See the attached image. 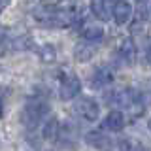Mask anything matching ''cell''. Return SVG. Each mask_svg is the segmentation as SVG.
<instances>
[{
    "instance_id": "277c9868",
    "label": "cell",
    "mask_w": 151,
    "mask_h": 151,
    "mask_svg": "<svg viewBox=\"0 0 151 151\" xmlns=\"http://www.w3.org/2000/svg\"><path fill=\"white\" fill-rule=\"evenodd\" d=\"M79 91H81V81H79L78 76H66V78L60 81V100H72V98H76L79 94Z\"/></svg>"
},
{
    "instance_id": "7c38bea8",
    "label": "cell",
    "mask_w": 151,
    "mask_h": 151,
    "mask_svg": "<svg viewBox=\"0 0 151 151\" xmlns=\"http://www.w3.org/2000/svg\"><path fill=\"white\" fill-rule=\"evenodd\" d=\"M81 36L85 42H89V44H96V42H100L104 38V28L100 25H87L81 30Z\"/></svg>"
},
{
    "instance_id": "e0dca14e",
    "label": "cell",
    "mask_w": 151,
    "mask_h": 151,
    "mask_svg": "<svg viewBox=\"0 0 151 151\" xmlns=\"http://www.w3.org/2000/svg\"><path fill=\"white\" fill-rule=\"evenodd\" d=\"M9 2H12V0H0V13H2L4 9L9 6Z\"/></svg>"
},
{
    "instance_id": "6da1fadb",
    "label": "cell",
    "mask_w": 151,
    "mask_h": 151,
    "mask_svg": "<svg viewBox=\"0 0 151 151\" xmlns=\"http://www.w3.org/2000/svg\"><path fill=\"white\" fill-rule=\"evenodd\" d=\"M47 113H49V104H47L44 98L34 96V98H30V100H27L25 108H23L21 119L27 125V129H36V127L47 117Z\"/></svg>"
},
{
    "instance_id": "52a82bcc",
    "label": "cell",
    "mask_w": 151,
    "mask_h": 151,
    "mask_svg": "<svg viewBox=\"0 0 151 151\" xmlns=\"http://www.w3.org/2000/svg\"><path fill=\"white\" fill-rule=\"evenodd\" d=\"M117 53H119V59L123 60V63L132 64V63H134V59H136V53H138L134 40H130V38L121 40L119 42V47H117Z\"/></svg>"
},
{
    "instance_id": "4fadbf2b",
    "label": "cell",
    "mask_w": 151,
    "mask_h": 151,
    "mask_svg": "<svg viewBox=\"0 0 151 151\" xmlns=\"http://www.w3.org/2000/svg\"><path fill=\"white\" fill-rule=\"evenodd\" d=\"M111 81H113V74L108 68H98L96 72H94V76L91 78L93 87H106V85H110Z\"/></svg>"
},
{
    "instance_id": "3957f363",
    "label": "cell",
    "mask_w": 151,
    "mask_h": 151,
    "mask_svg": "<svg viewBox=\"0 0 151 151\" xmlns=\"http://www.w3.org/2000/svg\"><path fill=\"white\" fill-rule=\"evenodd\" d=\"M74 111L78 113L79 117H83L85 121H96L98 115H100V106L96 104V100L83 96V98H79V100L76 102Z\"/></svg>"
},
{
    "instance_id": "5b68a950",
    "label": "cell",
    "mask_w": 151,
    "mask_h": 151,
    "mask_svg": "<svg viewBox=\"0 0 151 151\" xmlns=\"http://www.w3.org/2000/svg\"><path fill=\"white\" fill-rule=\"evenodd\" d=\"M132 15V6L127 0H117L113 2V8H111V17L117 25H125L129 23V19Z\"/></svg>"
},
{
    "instance_id": "5bb4252c",
    "label": "cell",
    "mask_w": 151,
    "mask_h": 151,
    "mask_svg": "<svg viewBox=\"0 0 151 151\" xmlns=\"http://www.w3.org/2000/svg\"><path fill=\"white\" fill-rule=\"evenodd\" d=\"M44 138L45 140H57V134H59V121L57 119H49L44 125Z\"/></svg>"
},
{
    "instance_id": "9c48e42d",
    "label": "cell",
    "mask_w": 151,
    "mask_h": 151,
    "mask_svg": "<svg viewBox=\"0 0 151 151\" xmlns=\"http://www.w3.org/2000/svg\"><path fill=\"white\" fill-rule=\"evenodd\" d=\"M125 115H123V111H110L108 113V117L104 119L102 123V129H106V130H110V132H119L123 130V127H125Z\"/></svg>"
},
{
    "instance_id": "8992f818",
    "label": "cell",
    "mask_w": 151,
    "mask_h": 151,
    "mask_svg": "<svg viewBox=\"0 0 151 151\" xmlns=\"http://www.w3.org/2000/svg\"><path fill=\"white\" fill-rule=\"evenodd\" d=\"M32 17L42 27H55V9L53 6H38L32 9Z\"/></svg>"
},
{
    "instance_id": "30bf717a",
    "label": "cell",
    "mask_w": 151,
    "mask_h": 151,
    "mask_svg": "<svg viewBox=\"0 0 151 151\" xmlns=\"http://www.w3.org/2000/svg\"><path fill=\"white\" fill-rule=\"evenodd\" d=\"M85 140H87L89 145H93V147H96V149H102V151H108L111 147V140L108 138V134H104L102 130L89 132V134L85 136Z\"/></svg>"
},
{
    "instance_id": "ba28073f",
    "label": "cell",
    "mask_w": 151,
    "mask_h": 151,
    "mask_svg": "<svg viewBox=\"0 0 151 151\" xmlns=\"http://www.w3.org/2000/svg\"><path fill=\"white\" fill-rule=\"evenodd\" d=\"M113 0H91V12L100 21H108L111 17Z\"/></svg>"
},
{
    "instance_id": "44dd1931",
    "label": "cell",
    "mask_w": 151,
    "mask_h": 151,
    "mask_svg": "<svg viewBox=\"0 0 151 151\" xmlns=\"http://www.w3.org/2000/svg\"><path fill=\"white\" fill-rule=\"evenodd\" d=\"M147 127H149V132H151V119H149V123H147Z\"/></svg>"
},
{
    "instance_id": "2e32d148",
    "label": "cell",
    "mask_w": 151,
    "mask_h": 151,
    "mask_svg": "<svg viewBox=\"0 0 151 151\" xmlns=\"http://www.w3.org/2000/svg\"><path fill=\"white\" fill-rule=\"evenodd\" d=\"M8 47H9V38H8V32L0 28V57H4L8 53Z\"/></svg>"
},
{
    "instance_id": "ac0fdd59",
    "label": "cell",
    "mask_w": 151,
    "mask_h": 151,
    "mask_svg": "<svg viewBox=\"0 0 151 151\" xmlns=\"http://www.w3.org/2000/svg\"><path fill=\"white\" fill-rule=\"evenodd\" d=\"M4 115V98H2V93H0V117Z\"/></svg>"
},
{
    "instance_id": "d6986e66",
    "label": "cell",
    "mask_w": 151,
    "mask_h": 151,
    "mask_svg": "<svg viewBox=\"0 0 151 151\" xmlns=\"http://www.w3.org/2000/svg\"><path fill=\"white\" fill-rule=\"evenodd\" d=\"M147 60L151 63V44H149V47H147Z\"/></svg>"
},
{
    "instance_id": "9a60e30c",
    "label": "cell",
    "mask_w": 151,
    "mask_h": 151,
    "mask_svg": "<svg viewBox=\"0 0 151 151\" xmlns=\"http://www.w3.org/2000/svg\"><path fill=\"white\" fill-rule=\"evenodd\" d=\"M38 55H40V59L44 60V63H53L57 59V53H55V47L53 45H42L40 49H38Z\"/></svg>"
},
{
    "instance_id": "ffe728a7",
    "label": "cell",
    "mask_w": 151,
    "mask_h": 151,
    "mask_svg": "<svg viewBox=\"0 0 151 151\" xmlns=\"http://www.w3.org/2000/svg\"><path fill=\"white\" fill-rule=\"evenodd\" d=\"M136 2H138V4H145V2H147V0H136Z\"/></svg>"
},
{
    "instance_id": "8fae6325",
    "label": "cell",
    "mask_w": 151,
    "mask_h": 151,
    "mask_svg": "<svg viewBox=\"0 0 151 151\" xmlns=\"http://www.w3.org/2000/svg\"><path fill=\"white\" fill-rule=\"evenodd\" d=\"M94 53H96V47L91 45L89 42L76 45V49H74V57H76V60H79V63H87V60H91L94 57Z\"/></svg>"
},
{
    "instance_id": "7a4b0ae2",
    "label": "cell",
    "mask_w": 151,
    "mask_h": 151,
    "mask_svg": "<svg viewBox=\"0 0 151 151\" xmlns=\"http://www.w3.org/2000/svg\"><path fill=\"white\" fill-rule=\"evenodd\" d=\"M136 98H140L136 91H132V89L125 87V89H111L110 93H106V102L110 104V106H115V108H129L132 102L136 100Z\"/></svg>"
}]
</instances>
